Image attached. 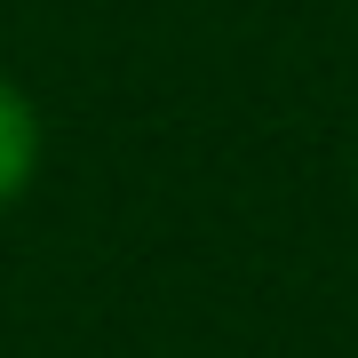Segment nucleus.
<instances>
[{
  "mask_svg": "<svg viewBox=\"0 0 358 358\" xmlns=\"http://www.w3.org/2000/svg\"><path fill=\"white\" fill-rule=\"evenodd\" d=\"M32 176H40V112H32V96L0 72V207L24 199Z\"/></svg>",
  "mask_w": 358,
  "mask_h": 358,
  "instance_id": "f257e3e1",
  "label": "nucleus"
}]
</instances>
